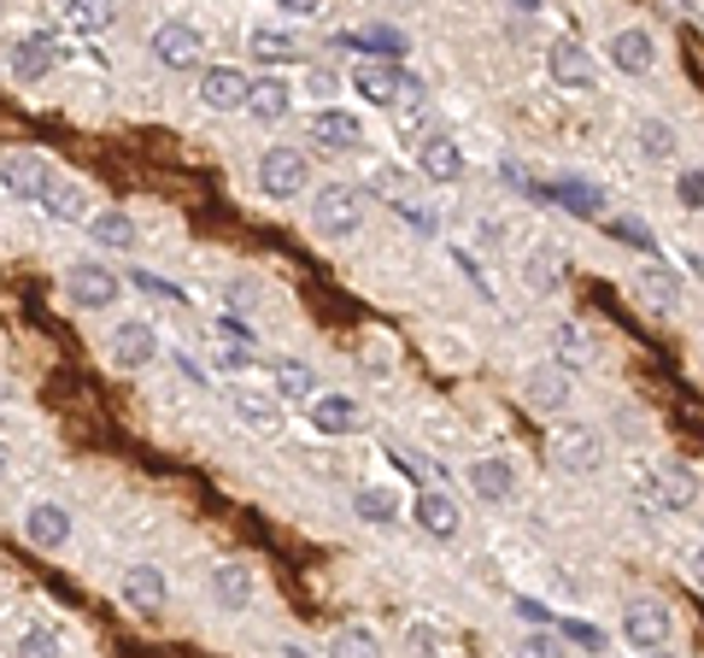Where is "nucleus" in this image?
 <instances>
[{"label": "nucleus", "mask_w": 704, "mask_h": 658, "mask_svg": "<svg viewBox=\"0 0 704 658\" xmlns=\"http://www.w3.org/2000/svg\"><path fill=\"white\" fill-rule=\"evenodd\" d=\"M259 189H265L270 200L305 194V154H300V147H265V159H259Z\"/></svg>", "instance_id": "8"}, {"label": "nucleus", "mask_w": 704, "mask_h": 658, "mask_svg": "<svg viewBox=\"0 0 704 658\" xmlns=\"http://www.w3.org/2000/svg\"><path fill=\"white\" fill-rule=\"evenodd\" d=\"M59 19L71 30H82V36H94V30H107L118 19V7L112 0H59Z\"/></svg>", "instance_id": "27"}, {"label": "nucleus", "mask_w": 704, "mask_h": 658, "mask_svg": "<svg viewBox=\"0 0 704 658\" xmlns=\"http://www.w3.org/2000/svg\"><path fill=\"white\" fill-rule=\"evenodd\" d=\"M517 612H523L528 623H540V629H546V605H535V600H517Z\"/></svg>", "instance_id": "50"}, {"label": "nucleus", "mask_w": 704, "mask_h": 658, "mask_svg": "<svg viewBox=\"0 0 704 658\" xmlns=\"http://www.w3.org/2000/svg\"><path fill=\"white\" fill-rule=\"evenodd\" d=\"M153 59L165 65V71H194L200 65V54H205V36L194 24H182V19H165L159 30H153Z\"/></svg>", "instance_id": "5"}, {"label": "nucleus", "mask_w": 704, "mask_h": 658, "mask_svg": "<svg viewBox=\"0 0 704 658\" xmlns=\"http://www.w3.org/2000/svg\"><path fill=\"white\" fill-rule=\"evenodd\" d=\"M634 300H640L651 317H681V277L663 271V265H640V271H634Z\"/></svg>", "instance_id": "10"}, {"label": "nucleus", "mask_w": 704, "mask_h": 658, "mask_svg": "<svg viewBox=\"0 0 704 658\" xmlns=\"http://www.w3.org/2000/svg\"><path fill=\"white\" fill-rule=\"evenodd\" d=\"M0 177H7V189L19 200H47V189L59 182V171L42 154H12L7 165H0Z\"/></svg>", "instance_id": "11"}, {"label": "nucleus", "mask_w": 704, "mask_h": 658, "mask_svg": "<svg viewBox=\"0 0 704 658\" xmlns=\"http://www.w3.org/2000/svg\"><path fill=\"white\" fill-rule=\"evenodd\" d=\"M675 200H681L686 212H704V171H699V165L675 177Z\"/></svg>", "instance_id": "43"}, {"label": "nucleus", "mask_w": 704, "mask_h": 658, "mask_svg": "<svg viewBox=\"0 0 704 658\" xmlns=\"http://www.w3.org/2000/svg\"><path fill=\"white\" fill-rule=\"evenodd\" d=\"M305 89H312V94H335L340 82H335V71H329V65H312V71H305Z\"/></svg>", "instance_id": "47"}, {"label": "nucleus", "mask_w": 704, "mask_h": 658, "mask_svg": "<svg viewBox=\"0 0 704 658\" xmlns=\"http://www.w3.org/2000/svg\"><path fill=\"white\" fill-rule=\"evenodd\" d=\"M335 47H365V54H388V59H405V36H400V30H365V36H340Z\"/></svg>", "instance_id": "39"}, {"label": "nucleus", "mask_w": 704, "mask_h": 658, "mask_svg": "<svg viewBox=\"0 0 704 658\" xmlns=\"http://www.w3.org/2000/svg\"><path fill=\"white\" fill-rule=\"evenodd\" d=\"M0 477H7V447H0Z\"/></svg>", "instance_id": "53"}, {"label": "nucleus", "mask_w": 704, "mask_h": 658, "mask_svg": "<svg viewBox=\"0 0 704 658\" xmlns=\"http://www.w3.org/2000/svg\"><path fill=\"white\" fill-rule=\"evenodd\" d=\"M212 359L223 370H247V365H259V335H253L235 312H223L217 324H212Z\"/></svg>", "instance_id": "9"}, {"label": "nucleus", "mask_w": 704, "mask_h": 658, "mask_svg": "<svg viewBox=\"0 0 704 658\" xmlns=\"http://www.w3.org/2000/svg\"><path fill=\"white\" fill-rule=\"evenodd\" d=\"M675 635V617H669L663 600H634L623 612V640L640 653H663V640Z\"/></svg>", "instance_id": "6"}, {"label": "nucleus", "mask_w": 704, "mask_h": 658, "mask_svg": "<svg viewBox=\"0 0 704 658\" xmlns=\"http://www.w3.org/2000/svg\"><path fill=\"white\" fill-rule=\"evenodd\" d=\"M693 500H699L693 470H681V465L646 470V482H640V505H651V512H663V517H675V512H686Z\"/></svg>", "instance_id": "3"}, {"label": "nucleus", "mask_w": 704, "mask_h": 658, "mask_svg": "<svg viewBox=\"0 0 704 658\" xmlns=\"http://www.w3.org/2000/svg\"><path fill=\"white\" fill-rule=\"evenodd\" d=\"M651 59H658V47H651V36H646L640 24H634V30H616V36H611V65H616V71L646 77Z\"/></svg>", "instance_id": "22"}, {"label": "nucleus", "mask_w": 704, "mask_h": 658, "mask_svg": "<svg viewBox=\"0 0 704 658\" xmlns=\"http://www.w3.org/2000/svg\"><path fill=\"white\" fill-rule=\"evenodd\" d=\"M124 600H130V612H165V600H170V582H165V570L159 565H130L124 570Z\"/></svg>", "instance_id": "14"}, {"label": "nucleus", "mask_w": 704, "mask_h": 658, "mask_svg": "<svg viewBox=\"0 0 704 658\" xmlns=\"http://www.w3.org/2000/svg\"><path fill=\"white\" fill-rule=\"evenodd\" d=\"M546 71H552V82H563V89H593V59H588V47H576V42L546 47Z\"/></svg>", "instance_id": "21"}, {"label": "nucleus", "mask_w": 704, "mask_h": 658, "mask_svg": "<svg viewBox=\"0 0 704 658\" xmlns=\"http://www.w3.org/2000/svg\"><path fill=\"white\" fill-rule=\"evenodd\" d=\"M693 582H699V588H704V547H699V553H693Z\"/></svg>", "instance_id": "51"}, {"label": "nucleus", "mask_w": 704, "mask_h": 658, "mask_svg": "<svg viewBox=\"0 0 704 658\" xmlns=\"http://www.w3.org/2000/svg\"><path fill=\"white\" fill-rule=\"evenodd\" d=\"M277 394L282 400H312L317 394V370L305 365V359H282L277 365Z\"/></svg>", "instance_id": "36"}, {"label": "nucleus", "mask_w": 704, "mask_h": 658, "mask_svg": "<svg viewBox=\"0 0 704 658\" xmlns=\"http://www.w3.org/2000/svg\"><path fill=\"white\" fill-rule=\"evenodd\" d=\"M329 658H382V640H376L370 629H335L329 635Z\"/></svg>", "instance_id": "38"}, {"label": "nucleus", "mask_w": 704, "mask_h": 658, "mask_svg": "<svg viewBox=\"0 0 704 658\" xmlns=\"http://www.w3.org/2000/svg\"><path fill=\"white\" fill-rule=\"evenodd\" d=\"M411 517H417V529L435 535V542H452V535H458V505L446 500V494H435V488H423V494H417Z\"/></svg>", "instance_id": "23"}, {"label": "nucleus", "mask_w": 704, "mask_h": 658, "mask_svg": "<svg viewBox=\"0 0 704 658\" xmlns=\"http://www.w3.org/2000/svg\"><path fill=\"white\" fill-rule=\"evenodd\" d=\"M24 535H30L42 553H54V547L71 542V512H65V505H54V500H36V505L24 512Z\"/></svg>", "instance_id": "16"}, {"label": "nucleus", "mask_w": 704, "mask_h": 658, "mask_svg": "<svg viewBox=\"0 0 704 658\" xmlns=\"http://www.w3.org/2000/svg\"><path fill=\"white\" fill-rule=\"evenodd\" d=\"M89 235H94V247H107V253H130L135 247V224L124 212H94L89 218Z\"/></svg>", "instance_id": "31"}, {"label": "nucleus", "mask_w": 704, "mask_h": 658, "mask_svg": "<svg viewBox=\"0 0 704 658\" xmlns=\"http://www.w3.org/2000/svg\"><path fill=\"white\" fill-rule=\"evenodd\" d=\"M118 271H107V265H94V259H77L71 271H65V294H71V306L82 312H107L112 300H118Z\"/></svg>", "instance_id": "4"}, {"label": "nucleus", "mask_w": 704, "mask_h": 658, "mask_svg": "<svg viewBox=\"0 0 704 658\" xmlns=\"http://www.w3.org/2000/svg\"><path fill=\"white\" fill-rule=\"evenodd\" d=\"M253 594H259V582H253L247 565H235V559L212 565V600L223 605V612H247Z\"/></svg>", "instance_id": "17"}, {"label": "nucleus", "mask_w": 704, "mask_h": 658, "mask_svg": "<svg viewBox=\"0 0 704 658\" xmlns=\"http://www.w3.org/2000/svg\"><path fill=\"white\" fill-rule=\"evenodd\" d=\"M19 658H59V635L42 629V623H30V629L19 635Z\"/></svg>", "instance_id": "41"}, {"label": "nucleus", "mask_w": 704, "mask_h": 658, "mask_svg": "<svg viewBox=\"0 0 704 658\" xmlns=\"http://www.w3.org/2000/svg\"><path fill=\"white\" fill-rule=\"evenodd\" d=\"M135 289H147V294H159V300H177V289H170V282H159V277H135Z\"/></svg>", "instance_id": "49"}, {"label": "nucleus", "mask_w": 704, "mask_h": 658, "mask_svg": "<svg viewBox=\"0 0 704 658\" xmlns=\"http://www.w3.org/2000/svg\"><path fill=\"white\" fill-rule=\"evenodd\" d=\"M634 142H640V154L651 165L675 159V124H669V118H640V124H634Z\"/></svg>", "instance_id": "28"}, {"label": "nucleus", "mask_w": 704, "mask_h": 658, "mask_svg": "<svg viewBox=\"0 0 704 658\" xmlns=\"http://www.w3.org/2000/svg\"><path fill=\"white\" fill-rule=\"evenodd\" d=\"M552 200L576 218H605V189H593V182H558Z\"/></svg>", "instance_id": "35"}, {"label": "nucleus", "mask_w": 704, "mask_h": 658, "mask_svg": "<svg viewBox=\"0 0 704 658\" xmlns=\"http://www.w3.org/2000/svg\"><path fill=\"white\" fill-rule=\"evenodd\" d=\"M523 282H528V294H558L563 289V253L552 242H540L523 259Z\"/></svg>", "instance_id": "24"}, {"label": "nucleus", "mask_w": 704, "mask_h": 658, "mask_svg": "<svg viewBox=\"0 0 704 658\" xmlns=\"http://www.w3.org/2000/svg\"><path fill=\"white\" fill-rule=\"evenodd\" d=\"M230 406H235V417H242V424H253L259 435H270V430L282 424V417H277V400H270V394H253V388H235Z\"/></svg>", "instance_id": "29"}, {"label": "nucleus", "mask_w": 704, "mask_h": 658, "mask_svg": "<svg viewBox=\"0 0 704 658\" xmlns=\"http://www.w3.org/2000/svg\"><path fill=\"white\" fill-rule=\"evenodd\" d=\"M611 242H623V247H651V224H646V218H616V224H611Z\"/></svg>", "instance_id": "44"}, {"label": "nucleus", "mask_w": 704, "mask_h": 658, "mask_svg": "<svg viewBox=\"0 0 704 658\" xmlns=\"http://www.w3.org/2000/svg\"><path fill=\"white\" fill-rule=\"evenodd\" d=\"M552 465L570 470V477H593L605 465V435L593 424H558L552 430Z\"/></svg>", "instance_id": "2"}, {"label": "nucleus", "mask_w": 704, "mask_h": 658, "mask_svg": "<svg viewBox=\"0 0 704 658\" xmlns=\"http://www.w3.org/2000/svg\"><path fill=\"white\" fill-rule=\"evenodd\" d=\"M651 658H663V653H651Z\"/></svg>", "instance_id": "54"}, {"label": "nucleus", "mask_w": 704, "mask_h": 658, "mask_svg": "<svg viewBox=\"0 0 704 658\" xmlns=\"http://www.w3.org/2000/svg\"><path fill=\"white\" fill-rule=\"evenodd\" d=\"M312 224H317V235H335V242L358 235V224H365V189H353V182H329V189H317Z\"/></svg>", "instance_id": "1"}, {"label": "nucleus", "mask_w": 704, "mask_h": 658, "mask_svg": "<svg viewBox=\"0 0 704 658\" xmlns=\"http://www.w3.org/2000/svg\"><path fill=\"white\" fill-rule=\"evenodd\" d=\"M223 294H230V312H235V317H242V312H253V306H259V300H265V289H259V282H253V277H235L230 289H223Z\"/></svg>", "instance_id": "42"}, {"label": "nucleus", "mask_w": 704, "mask_h": 658, "mask_svg": "<svg viewBox=\"0 0 704 658\" xmlns=\"http://www.w3.org/2000/svg\"><path fill=\"white\" fill-rule=\"evenodd\" d=\"M353 512L365 523H393V517H400V494H393V488H358Z\"/></svg>", "instance_id": "37"}, {"label": "nucleus", "mask_w": 704, "mask_h": 658, "mask_svg": "<svg viewBox=\"0 0 704 658\" xmlns=\"http://www.w3.org/2000/svg\"><path fill=\"white\" fill-rule=\"evenodd\" d=\"M247 47H253V54H259L265 65H294V59H300V42L288 36V30H277V24H259Z\"/></svg>", "instance_id": "33"}, {"label": "nucleus", "mask_w": 704, "mask_h": 658, "mask_svg": "<svg viewBox=\"0 0 704 658\" xmlns=\"http://www.w3.org/2000/svg\"><path fill=\"white\" fill-rule=\"evenodd\" d=\"M463 482H470V494H476V500L500 505V500L511 494V482H517V477H511V465H505V459H476L470 470H463Z\"/></svg>", "instance_id": "25"}, {"label": "nucleus", "mask_w": 704, "mask_h": 658, "mask_svg": "<svg viewBox=\"0 0 704 658\" xmlns=\"http://www.w3.org/2000/svg\"><path fill=\"white\" fill-rule=\"evenodd\" d=\"M511 7H517V12H540V0H511Z\"/></svg>", "instance_id": "52"}, {"label": "nucleus", "mask_w": 704, "mask_h": 658, "mask_svg": "<svg viewBox=\"0 0 704 658\" xmlns=\"http://www.w3.org/2000/svg\"><path fill=\"white\" fill-rule=\"evenodd\" d=\"M517 658H563V640H558V635H546V629H535V635H523Z\"/></svg>", "instance_id": "45"}, {"label": "nucleus", "mask_w": 704, "mask_h": 658, "mask_svg": "<svg viewBox=\"0 0 704 658\" xmlns=\"http://www.w3.org/2000/svg\"><path fill=\"white\" fill-rule=\"evenodd\" d=\"M393 130H400V136H435V130H428V100H405V107H393Z\"/></svg>", "instance_id": "40"}, {"label": "nucleus", "mask_w": 704, "mask_h": 658, "mask_svg": "<svg viewBox=\"0 0 704 658\" xmlns=\"http://www.w3.org/2000/svg\"><path fill=\"white\" fill-rule=\"evenodd\" d=\"M417 159H423V177L428 182H458L463 177V154H458V142L446 136V130H435V136L417 142Z\"/></svg>", "instance_id": "18"}, {"label": "nucleus", "mask_w": 704, "mask_h": 658, "mask_svg": "<svg viewBox=\"0 0 704 658\" xmlns=\"http://www.w3.org/2000/svg\"><path fill=\"white\" fill-rule=\"evenodd\" d=\"M552 353H558L563 370H581V365L593 359V335L581 330V324H552Z\"/></svg>", "instance_id": "32"}, {"label": "nucleus", "mask_w": 704, "mask_h": 658, "mask_svg": "<svg viewBox=\"0 0 704 658\" xmlns=\"http://www.w3.org/2000/svg\"><path fill=\"white\" fill-rule=\"evenodd\" d=\"M305 136H312L323 154H353L358 142H365V130H358V118L353 112H340V107H323L312 112V124H305Z\"/></svg>", "instance_id": "12"}, {"label": "nucleus", "mask_w": 704, "mask_h": 658, "mask_svg": "<svg viewBox=\"0 0 704 658\" xmlns=\"http://www.w3.org/2000/svg\"><path fill=\"white\" fill-rule=\"evenodd\" d=\"M523 400H528L535 412H563V406H570V377H563V365H540V370H528Z\"/></svg>", "instance_id": "19"}, {"label": "nucleus", "mask_w": 704, "mask_h": 658, "mask_svg": "<svg viewBox=\"0 0 704 658\" xmlns=\"http://www.w3.org/2000/svg\"><path fill=\"white\" fill-rule=\"evenodd\" d=\"M312 430L317 435H353L358 430V406L347 394H317L312 400Z\"/></svg>", "instance_id": "26"}, {"label": "nucleus", "mask_w": 704, "mask_h": 658, "mask_svg": "<svg viewBox=\"0 0 704 658\" xmlns=\"http://www.w3.org/2000/svg\"><path fill=\"white\" fill-rule=\"evenodd\" d=\"M563 640H576V647L599 653V647H605V629H599V623H581V617H570V623H563Z\"/></svg>", "instance_id": "46"}, {"label": "nucleus", "mask_w": 704, "mask_h": 658, "mask_svg": "<svg viewBox=\"0 0 704 658\" xmlns=\"http://www.w3.org/2000/svg\"><path fill=\"white\" fill-rule=\"evenodd\" d=\"M200 100L212 112H242L247 100H253V82L235 71V65H212V71L200 77Z\"/></svg>", "instance_id": "13"}, {"label": "nucleus", "mask_w": 704, "mask_h": 658, "mask_svg": "<svg viewBox=\"0 0 704 658\" xmlns=\"http://www.w3.org/2000/svg\"><path fill=\"white\" fill-rule=\"evenodd\" d=\"M277 7L288 12V19H312V12L323 7V0H277Z\"/></svg>", "instance_id": "48"}, {"label": "nucleus", "mask_w": 704, "mask_h": 658, "mask_svg": "<svg viewBox=\"0 0 704 658\" xmlns=\"http://www.w3.org/2000/svg\"><path fill=\"white\" fill-rule=\"evenodd\" d=\"M153 353H159V335H153V324H142V317H124V324L112 330V359L124 370L153 365Z\"/></svg>", "instance_id": "15"}, {"label": "nucleus", "mask_w": 704, "mask_h": 658, "mask_svg": "<svg viewBox=\"0 0 704 658\" xmlns=\"http://www.w3.org/2000/svg\"><path fill=\"white\" fill-rule=\"evenodd\" d=\"M7 65H12V77H19V82H42L59 65V47H54V36H24V42H12Z\"/></svg>", "instance_id": "20"}, {"label": "nucleus", "mask_w": 704, "mask_h": 658, "mask_svg": "<svg viewBox=\"0 0 704 658\" xmlns=\"http://www.w3.org/2000/svg\"><path fill=\"white\" fill-rule=\"evenodd\" d=\"M47 212L59 218V224H82V218H89V189H77L71 177H59L54 189H47V200H42Z\"/></svg>", "instance_id": "30"}, {"label": "nucleus", "mask_w": 704, "mask_h": 658, "mask_svg": "<svg viewBox=\"0 0 704 658\" xmlns=\"http://www.w3.org/2000/svg\"><path fill=\"white\" fill-rule=\"evenodd\" d=\"M353 89L365 94V100H376V107H405V100H428L417 77L388 71V65H358V71H353Z\"/></svg>", "instance_id": "7"}, {"label": "nucleus", "mask_w": 704, "mask_h": 658, "mask_svg": "<svg viewBox=\"0 0 704 658\" xmlns=\"http://www.w3.org/2000/svg\"><path fill=\"white\" fill-rule=\"evenodd\" d=\"M288 94H294V89H288L282 77H259V82H253V100H247V107L259 112L265 124H277V118H288V107H294Z\"/></svg>", "instance_id": "34"}]
</instances>
